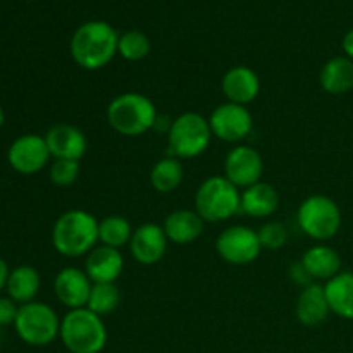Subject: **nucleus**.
<instances>
[{
	"instance_id": "nucleus-1",
	"label": "nucleus",
	"mask_w": 353,
	"mask_h": 353,
	"mask_svg": "<svg viewBox=\"0 0 353 353\" xmlns=\"http://www.w3.org/2000/svg\"><path fill=\"white\" fill-rule=\"evenodd\" d=\"M119 34L105 21L83 23L72 33L69 52L76 64L86 71H99L105 68L117 55Z\"/></svg>"
},
{
	"instance_id": "nucleus-2",
	"label": "nucleus",
	"mask_w": 353,
	"mask_h": 353,
	"mask_svg": "<svg viewBox=\"0 0 353 353\" xmlns=\"http://www.w3.org/2000/svg\"><path fill=\"white\" fill-rule=\"evenodd\" d=\"M52 243L62 257H86L99 245V219L81 209L61 214L52 230Z\"/></svg>"
},
{
	"instance_id": "nucleus-3",
	"label": "nucleus",
	"mask_w": 353,
	"mask_h": 353,
	"mask_svg": "<svg viewBox=\"0 0 353 353\" xmlns=\"http://www.w3.org/2000/svg\"><path fill=\"white\" fill-rule=\"evenodd\" d=\"M157 119L155 103L138 92L121 93L107 107V121L110 128L123 137H141L154 130Z\"/></svg>"
},
{
	"instance_id": "nucleus-4",
	"label": "nucleus",
	"mask_w": 353,
	"mask_h": 353,
	"mask_svg": "<svg viewBox=\"0 0 353 353\" xmlns=\"http://www.w3.org/2000/svg\"><path fill=\"white\" fill-rule=\"evenodd\" d=\"M107 336L103 317L86 307L69 310L61 319L59 338L71 353H100L105 348Z\"/></svg>"
},
{
	"instance_id": "nucleus-5",
	"label": "nucleus",
	"mask_w": 353,
	"mask_h": 353,
	"mask_svg": "<svg viewBox=\"0 0 353 353\" xmlns=\"http://www.w3.org/2000/svg\"><path fill=\"white\" fill-rule=\"evenodd\" d=\"M195 210L205 223H223L241 212V190L223 176H210L195 193Z\"/></svg>"
},
{
	"instance_id": "nucleus-6",
	"label": "nucleus",
	"mask_w": 353,
	"mask_h": 353,
	"mask_svg": "<svg viewBox=\"0 0 353 353\" xmlns=\"http://www.w3.org/2000/svg\"><path fill=\"white\" fill-rule=\"evenodd\" d=\"M212 138L214 134L207 117L199 112H183L169 124V154L179 161L196 159L207 152Z\"/></svg>"
},
{
	"instance_id": "nucleus-7",
	"label": "nucleus",
	"mask_w": 353,
	"mask_h": 353,
	"mask_svg": "<svg viewBox=\"0 0 353 353\" xmlns=\"http://www.w3.org/2000/svg\"><path fill=\"white\" fill-rule=\"evenodd\" d=\"M296 221L303 233L312 240L324 243L340 233L341 210L333 199L326 195H310L300 203Z\"/></svg>"
},
{
	"instance_id": "nucleus-8",
	"label": "nucleus",
	"mask_w": 353,
	"mask_h": 353,
	"mask_svg": "<svg viewBox=\"0 0 353 353\" xmlns=\"http://www.w3.org/2000/svg\"><path fill=\"white\" fill-rule=\"evenodd\" d=\"M16 333L21 340L31 347H47L61 333V319L50 305L41 302H30L19 305Z\"/></svg>"
},
{
	"instance_id": "nucleus-9",
	"label": "nucleus",
	"mask_w": 353,
	"mask_h": 353,
	"mask_svg": "<svg viewBox=\"0 0 353 353\" xmlns=\"http://www.w3.org/2000/svg\"><path fill=\"white\" fill-rule=\"evenodd\" d=\"M216 250L226 264L248 265L257 261L262 245L257 230L243 224H234L217 236Z\"/></svg>"
},
{
	"instance_id": "nucleus-10",
	"label": "nucleus",
	"mask_w": 353,
	"mask_h": 353,
	"mask_svg": "<svg viewBox=\"0 0 353 353\" xmlns=\"http://www.w3.org/2000/svg\"><path fill=\"white\" fill-rule=\"evenodd\" d=\"M209 124L214 137L221 141L240 145L254 130V117L247 105L224 102L212 110Z\"/></svg>"
},
{
	"instance_id": "nucleus-11",
	"label": "nucleus",
	"mask_w": 353,
	"mask_h": 353,
	"mask_svg": "<svg viewBox=\"0 0 353 353\" xmlns=\"http://www.w3.org/2000/svg\"><path fill=\"white\" fill-rule=\"evenodd\" d=\"M264 161L262 155L250 145H236L224 159V178L230 179L236 188L245 190L262 181Z\"/></svg>"
},
{
	"instance_id": "nucleus-12",
	"label": "nucleus",
	"mask_w": 353,
	"mask_h": 353,
	"mask_svg": "<svg viewBox=\"0 0 353 353\" xmlns=\"http://www.w3.org/2000/svg\"><path fill=\"white\" fill-rule=\"evenodd\" d=\"M50 150L45 137L38 134H23L9 148V164L19 174H34L41 171L50 161Z\"/></svg>"
},
{
	"instance_id": "nucleus-13",
	"label": "nucleus",
	"mask_w": 353,
	"mask_h": 353,
	"mask_svg": "<svg viewBox=\"0 0 353 353\" xmlns=\"http://www.w3.org/2000/svg\"><path fill=\"white\" fill-rule=\"evenodd\" d=\"M168 245L169 240L161 224L145 223L133 231L128 247L138 264L155 265L168 254Z\"/></svg>"
},
{
	"instance_id": "nucleus-14",
	"label": "nucleus",
	"mask_w": 353,
	"mask_h": 353,
	"mask_svg": "<svg viewBox=\"0 0 353 353\" xmlns=\"http://www.w3.org/2000/svg\"><path fill=\"white\" fill-rule=\"evenodd\" d=\"M93 283L79 268H64L54 279V293L59 302L69 310L85 309L92 293Z\"/></svg>"
},
{
	"instance_id": "nucleus-15",
	"label": "nucleus",
	"mask_w": 353,
	"mask_h": 353,
	"mask_svg": "<svg viewBox=\"0 0 353 353\" xmlns=\"http://www.w3.org/2000/svg\"><path fill=\"white\" fill-rule=\"evenodd\" d=\"M45 141L54 159L81 161L88 150L86 134L78 126L68 123H59L52 126L45 134Z\"/></svg>"
},
{
	"instance_id": "nucleus-16",
	"label": "nucleus",
	"mask_w": 353,
	"mask_h": 353,
	"mask_svg": "<svg viewBox=\"0 0 353 353\" xmlns=\"http://www.w3.org/2000/svg\"><path fill=\"white\" fill-rule=\"evenodd\" d=\"M221 90L226 97V102L248 105L261 93V78L252 68L234 65L224 72Z\"/></svg>"
},
{
	"instance_id": "nucleus-17",
	"label": "nucleus",
	"mask_w": 353,
	"mask_h": 353,
	"mask_svg": "<svg viewBox=\"0 0 353 353\" xmlns=\"http://www.w3.org/2000/svg\"><path fill=\"white\" fill-rule=\"evenodd\" d=\"M85 272L93 285L116 283L124 271V257L121 250L105 245H97L85 261Z\"/></svg>"
},
{
	"instance_id": "nucleus-18",
	"label": "nucleus",
	"mask_w": 353,
	"mask_h": 353,
	"mask_svg": "<svg viewBox=\"0 0 353 353\" xmlns=\"http://www.w3.org/2000/svg\"><path fill=\"white\" fill-rule=\"evenodd\" d=\"M330 314L331 309L326 299V292H324V285L312 283V285L302 288L295 307V316L300 324L307 327L321 326L323 323H326Z\"/></svg>"
},
{
	"instance_id": "nucleus-19",
	"label": "nucleus",
	"mask_w": 353,
	"mask_h": 353,
	"mask_svg": "<svg viewBox=\"0 0 353 353\" xmlns=\"http://www.w3.org/2000/svg\"><path fill=\"white\" fill-rule=\"evenodd\" d=\"M205 221L200 217L196 210L178 209L172 210L164 219V233L169 243L174 245H190L199 240L203 233Z\"/></svg>"
},
{
	"instance_id": "nucleus-20",
	"label": "nucleus",
	"mask_w": 353,
	"mask_h": 353,
	"mask_svg": "<svg viewBox=\"0 0 353 353\" xmlns=\"http://www.w3.org/2000/svg\"><path fill=\"white\" fill-rule=\"evenodd\" d=\"M279 207V193L272 185L259 181L241 190V212L254 219L271 217Z\"/></svg>"
},
{
	"instance_id": "nucleus-21",
	"label": "nucleus",
	"mask_w": 353,
	"mask_h": 353,
	"mask_svg": "<svg viewBox=\"0 0 353 353\" xmlns=\"http://www.w3.org/2000/svg\"><path fill=\"white\" fill-rule=\"evenodd\" d=\"M314 281H330L341 272V257L333 247L319 243L310 247L300 259Z\"/></svg>"
},
{
	"instance_id": "nucleus-22",
	"label": "nucleus",
	"mask_w": 353,
	"mask_h": 353,
	"mask_svg": "<svg viewBox=\"0 0 353 353\" xmlns=\"http://www.w3.org/2000/svg\"><path fill=\"white\" fill-rule=\"evenodd\" d=\"M321 86L330 95H345L353 90V61L338 55L323 65L319 74Z\"/></svg>"
},
{
	"instance_id": "nucleus-23",
	"label": "nucleus",
	"mask_w": 353,
	"mask_h": 353,
	"mask_svg": "<svg viewBox=\"0 0 353 353\" xmlns=\"http://www.w3.org/2000/svg\"><path fill=\"white\" fill-rule=\"evenodd\" d=\"M331 314L353 321V272L341 271L324 285Z\"/></svg>"
},
{
	"instance_id": "nucleus-24",
	"label": "nucleus",
	"mask_w": 353,
	"mask_h": 353,
	"mask_svg": "<svg viewBox=\"0 0 353 353\" xmlns=\"http://www.w3.org/2000/svg\"><path fill=\"white\" fill-rule=\"evenodd\" d=\"M40 285L41 279L37 269L31 265H19L10 271L6 288L14 302L24 305V303L34 302V296L40 292Z\"/></svg>"
},
{
	"instance_id": "nucleus-25",
	"label": "nucleus",
	"mask_w": 353,
	"mask_h": 353,
	"mask_svg": "<svg viewBox=\"0 0 353 353\" xmlns=\"http://www.w3.org/2000/svg\"><path fill=\"white\" fill-rule=\"evenodd\" d=\"M185 179V168L176 157L161 159L150 169V185L159 193H172L181 186Z\"/></svg>"
},
{
	"instance_id": "nucleus-26",
	"label": "nucleus",
	"mask_w": 353,
	"mask_h": 353,
	"mask_svg": "<svg viewBox=\"0 0 353 353\" xmlns=\"http://www.w3.org/2000/svg\"><path fill=\"white\" fill-rule=\"evenodd\" d=\"M133 231V226L124 216L119 214L105 216L99 221V243L121 250L130 245Z\"/></svg>"
},
{
	"instance_id": "nucleus-27",
	"label": "nucleus",
	"mask_w": 353,
	"mask_h": 353,
	"mask_svg": "<svg viewBox=\"0 0 353 353\" xmlns=\"http://www.w3.org/2000/svg\"><path fill=\"white\" fill-rule=\"evenodd\" d=\"M121 305V292L116 283H100L93 285L92 293H90L86 309L95 312L97 316L105 317L109 314L116 312L117 307Z\"/></svg>"
},
{
	"instance_id": "nucleus-28",
	"label": "nucleus",
	"mask_w": 353,
	"mask_h": 353,
	"mask_svg": "<svg viewBox=\"0 0 353 353\" xmlns=\"http://www.w3.org/2000/svg\"><path fill=\"white\" fill-rule=\"evenodd\" d=\"M152 50L150 38L138 30H130L126 33L119 34V43H117V54L130 62L143 61L148 57Z\"/></svg>"
},
{
	"instance_id": "nucleus-29",
	"label": "nucleus",
	"mask_w": 353,
	"mask_h": 353,
	"mask_svg": "<svg viewBox=\"0 0 353 353\" xmlns=\"http://www.w3.org/2000/svg\"><path fill=\"white\" fill-rule=\"evenodd\" d=\"M79 172H81L79 161H71V159H54V162L50 164L48 176H50V181L54 183L55 186L65 188V186L74 185L76 179L79 178Z\"/></svg>"
},
{
	"instance_id": "nucleus-30",
	"label": "nucleus",
	"mask_w": 353,
	"mask_h": 353,
	"mask_svg": "<svg viewBox=\"0 0 353 353\" xmlns=\"http://www.w3.org/2000/svg\"><path fill=\"white\" fill-rule=\"evenodd\" d=\"M262 250H281L288 241V230L279 221H268L257 230Z\"/></svg>"
},
{
	"instance_id": "nucleus-31",
	"label": "nucleus",
	"mask_w": 353,
	"mask_h": 353,
	"mask_svg": "<svg viewBox=\"0 0 353 353\" xmlns=\"http://www.w3.org/2000/svg\"><path fill=\"white\" fill-rule=\"evenodd\" d=\"M17 312H19V307L10 296L0 299V326H9L16 323Z\"/></svg>"
},
{
	"instance_id": "nucleus-32",
	"label": "nucleus",
	"mask_w": 353,
	"mask_h": 353,
	"mask_svg": "<svg viewBox=\"0 0 353 353\" xmlns=\"http://www.w3.org/2000/svg\"><path fill=\"white\" fill-rule=\"evenodd\" d=\"M288 276H290V278H292V281L295 283V285L302 286V288H305V286H309V285H312V283H316L312 278H310V274H309V272H307V269L303 268L302 261H296V262H293L292 265H290Z\"/></svg>"
},
{
	"instance_id": "nucleus-33",
	"label": "nucleus",
	"mask_w": 353,
	"mask_h": 353,
	"mask_svg": "<svg viewBox=\"0 0 353 353\" xmlns=\"http://www.w3.org/2000/svg\"><path fill=\"white\" fill-rule=\"evenodd\" d=\"M341 48H343V52H345V57L352 59L353 61V30L348 31V33L343 37Z\"/></svg>"
},
{
	"instance_id": "nucleus-34",
	"label": "nucleus",
	"mask_w": 353,
	"mask_h": 353,
	"mask_svg": "<svg viewBox=\"0 0 353 353\" xmlns=\"http://www.w3.org/2000/svg\"><path fill=\"white\" fill-rule=\"evenodd\" d=\"M9 274H10V271H9V268H7L6 261H3V259L0 257V292H2V290L6 288L7 279H9Z\"/></svg>"
},
{
	"instance_id": "nucleus-35",
	"label": "nucleus",
	"mask_w": 353,
	"mask_h": 353,
	"mask_svg": "<svg viewBox=\"0 0 353 353\" xmlns=\"http://www.w3.org/2000/svg\"><path fill=\"white\" fill-rule=\"evenodd\" d=\"M3 121H6V114H3V109H2V105H0V128H2Z\"/></svg>"
}]
</instances>
